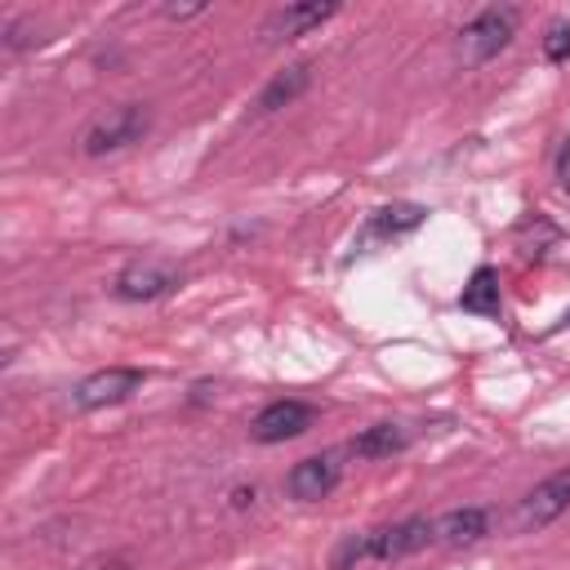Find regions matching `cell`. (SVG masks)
<instances>
[{
    "label": "cell",
    "mask_w": 570,
    "mask_h": 570,
    "mask_svg": "<svg viewBox=\"0 0 570 570\" xmlns=\"http://www.w3.org/2000/svg\"><path fill=\"white\" fill-rule=\"evenodd\" d=\"M191 13H200V4H169L165 9V18H191Z\"/></svg>",
    "instance_id": "obj_16"
},
{
    "label": "cell",
    "mask_w": 570,
    "mask_h": 570,
    "mask_svg": "<svg viewBox=\"0 0 570 570\" xmlns=\"http://www.w3.org/2000/svg\"><path fill=\"white\" fill-rule=\"evenodd\" d=\"M459 307H463V312H476V316H499V307H503V298H499V276H494L490 267H476V272L468 276V285H463V294H459Z\"/></svg>",
    "instance_id": "obj_13"
},
{
    "label": "cell",
    "mask_w": 570,
    "mask_h": 570,
    "mask_svg": "<svg viewBox=\"0 0 570 570\" xmlns=\"http://www.w3.org/2000/svg\"><path fill=\"white\" fill-rule=\"evenodd\" d=\"M334 13H338L334 0H330V4H321V0H312V4H285V9H276V13L263 22V36H267V40H294V36H303V31L321 27V22H330Z\"/></svg>",
    "instance_id": "obj_9"
},
{
    "label": "cell",
    "mask_w": 570,
    "mask_h": 570,
    "mask_svg": "<svg viewBox=\"0 0 570 570\" xmlns=\"http://www.w3.org/2000/svg\"><path fill=\"white\" fill-rule=\"evenodd\" d=\"M543 58L548 62H566L570 58V22H552L543 36Z\"/></svg>",
    "instance_id": "obj_15"
},
{
    "label": "cell",
    "mask_w": 570,
    "mask_h": 570,
    "mask_svg": "<svg viewBox=\"0 0 570 570\" xmlns=\"http://www.w3.org/2000/svg\"><path fill=\"white\" fill-rule=\"evenodd\" d=\"M405 445H410V428L405 423H374L352 441V454L356 459H387V454H396Z\"/></svg>",
    "instance_id": "obj_11"
},
{
    "label": "cell",
    "mask_w": 570,
    "mask_h": 570,
    "mask_svg": "<svg viewBox=\"0 0 570 570\" xmlns=\"http://www.w3.org/2000/svg\"><path fill=\"white\" fill-rule=\"evenodd\" d=\"M307 80H312V67H307V62H294V67H285L281 76H272V80H267V89L258 94V102H254V107H258L263 116H272V111L289 107V102L307 89Z\"/></svg>",
    "instance_id": "obj_10"
},
{
    "label": "cell",
    "mask_w": 570,
    "mask_h": 570,
    "mask_svg": "<svg viewBox=\"0 0 570 570\" xmlns=\"http://www.w3.org/2000/svg\"><path fill=\"white\" fill-rule=\"evenodd\" d=\"M419 223H423V209L419 205H383V209H374L370 232L374 236H401V232H414Z\"/></svg>",
    "instance_id": "obj_14"
},
{
    "label": "cell",
    "mask_w": 570,
    "mask_h": 570,
    "mask_svg": "<svg viewBox=\"0 0 570 570\" xmlns=\"http://www.w3.org/2000/svg\"><path fill=\"white\" fill-rule=\"evenodd\" d=\"M485 534V508H454L436 521V543H450V548H468Z\"/></svg>",
    "instance_id": "obj_12"
},
{
    "label": "cell",
    "mask_w": 570,
    "mask_h": 570,
    "mask_svg": "<svg viewBox=\"0 0 570 570\" xmlns=\"http://www.w3.org/2000/svg\"><path fill=\"white\" fill-rule=\"evenodd\" d=\"M338 476H343V463H338V454H307V459H298L294 468H289V476H285V490L294 494V499H303V503H316V499H325L334 485H338Z\"/></svg>",
    "instance_id": "obj_7"
},
{
    "label": "cell",
    "mask_w": 570,
    "mask_h": 570,
    "mask_svg": "<svg viewBox=\"0 0 570 570\" xmlns=\"http://www.w3.org/2000/svg\"><path fill=\"white\" fill-rule=\"evenodd\" d=\"M436 543V521L428 517H410V521H396V525H374V530H361L352 539H343V548L334 552V570H352L361 561H401L419 548Z\"/></svg>",
    "instance_id": "obj_1"
},
{
    "label": "cell",
    "mask_w": 570,
    "mask_h": 570,
    "mask_svg": "<svg viewBox=\"0 0 570 570\" xmlns=\"http://www.w3.org/2000/svg\"><path fill=\"white\" fill-rule=\"evenodd\" d=\"M517 22H521V9H517V4H490V9H481V13H476L472 22H463V31H459V62H463V67L490 62V58L512 40Z\"/></svg>",
    "instance_id": "obj_2"
},
{
    "label": "cell",
    "mask_w": 570,
    "mask_h": 570,
    "mask_svg": "<svg viewBox=\"0 0 570 570\" xmlns=\"http://www.w3.org/2000/svg\"><path fill=\"white\" fill-rule=\"evenodd\" d=\"M174 285H178V272L165 267V263H156V258H138V263L120 267V276H116V294L129 298V303L160 298V294H169Z\"/></svg>",
    "instance_id": "obj_8"
},
{
    "label": "cell",
    "mask_w": 570,
    "mask_h": 570,
    "mask_svg": "<svg viewBox=\"0 0 570 570\" xmlns=\"http://www.w3.org/2000/svg\"><path fill=\"white\" fill-rule=\"evenodd\" d=\"M147 125H151L147 107H142V102H125V107H111L107 116H98V120L85 129L80 147H85V156H107V151H120V147L138 142V138L147 134Z\"/></svg>",
    "instance_id": "obj_3"
},
{
    "label": "cell",
    "mask_w": 570,
    "mask_h": 570,
    "mask_svg": "<svg viewBox=\"0 0 570 570\" xmlns=\"http://www.w3.org/2000/svg\"><path fill=\"white\" fill-rule=\"evenodd\" d=\"M561 512H570V468L543 476V481L517 503L512 525H517V530H543V525H552Z\"/></svg>",
    "instance_id": "obj_4"
},
{
    "label": "cell",
    "mask_w": 570,
    "mask_h": 570,
    "mask_svg": "<svg viewBox=\"0 0 570 570\" xmlns=\"http://www.w3.org/2000/svg\"><path fill=\"white\" fill-rule=\"evenodd\" d=\"M561 325H570V312H566V316H561Z\"/></svg>",
    "instance_id": "obj_17"
},
{
    "label": "cell",
    "mask_w": 570,
    "mask_h": 570,
    "mask_svg": "<svg viewBox=\"0 0 570 570\" xmlns=\"http://www.w3.org/2000/svg\"><path fill=\"white\" fill-rule=\"evenodd\" d=\"M138 387H142V370L111 365V370H98V374L80 379L76 392H71V401H76V410H98V405H116V401L134 396Z\"/></svg>",
    "instance_id": "obj_6"
},
{
    "label": "cell",
    "mask_w": 570,
    "mask_h": 570,
    "mask_svg": "<svg viewBox=\"0 0 570 570\" xmlns=\"http://www.w3.org/2000/svg\"><path fill=\"white\" fill-rule=\"evenodd\" d=\"M307 428H312V405L285 396V401H272V405H263V410L254 414L249 436H254L258 445H276V441H289V436H298V432H307Z\"/></svg>",
    "instance_id": "obj_5"
},
{
    "label": "cell",
    "mask_w": 570,
    "mask_h": 570,
    "mask_svg": "<svg viewBox=\"0 0 570 570\" xmlns=\"http://www.w3.org/2000/svg\"><path fill=\"white\" fill-rule=\"evenodd\" d=\"M566 187H570V169H566Z\"/></svg>",
    "instance_id": "obj_18"
}]
</instances>
